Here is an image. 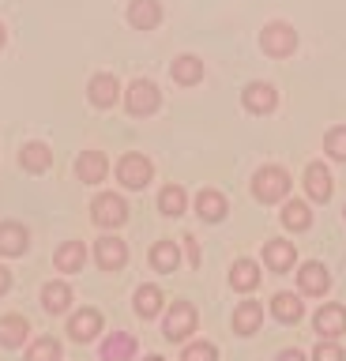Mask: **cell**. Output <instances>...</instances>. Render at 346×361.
Returning <instances> with one entry per match:
<instances>
[{"mask_svg": "<svg viewBox=\"0 0 346 361\" xmlns=\"http://www.w3.org/2000/svg\"><path fill=\"white\" fill-rule=\"evenodd\" d=\"M286 192H290V177H286V169H278V166H264L260 173L252 177V196L260 203H278Z\"/></svg>", "mask_w": 346, "mask_h": 361, "instance_id": "cell-1", "label": "cell"}, {"mask_svg": "<svg viewBox=\"0 0 346 361\" xmlns=\"http://www.w3.org/2000/svg\"><path fill=\"white\" fill-rule=\"evenodd\" d=\"M260 45L267 56H290L297 49V34L290 23H267L264 34H260Z\"/></svg>", "mask_w": 346, "mask_h": 361, "instance_id": "cell-2", "label": "cell"}, {"mask_svg": "<svg viewBox=\"0 0 346 361\" xmlns=\"http://www.w3.org/2000/svg\"><path fill=\"white\" fill-rule=\"evenodd\" d=\"M159 102H162V94H159V87H154L151 79H136V83L128 87V94H125V106H128L132 117H147V113L159 109Z\"/></svg>", "mask_w": 346, "mask_h": 361, "instance_id": "cell-3", "label": "cell"}, {"mask_svg": "<svg viewBox=\"0 0 346 361\" xmlns=\"http://www.w3.org/2000/svg\"><path fill=\"white\" fill-rule=\"evenodd\" d=\"M196 331V309L188 301H173L170 316H166V338H173V343H181Z\"/></svg>", "mask_w": 346, "mask_h": 361, "instance_id": "cell-4", "label": "cell"}, {"mask_svg": "<svg viewBox=\"0 0 346 361\" xmlns=\"http://www.w3.org/2000/svg\"><path fill=\"white\" fill-rule=\"evenodd\" d=\"M117 180L125 188H143L151 180V162L143 154H125L117 162Z\"/></svg>", "mask_w": 346, "mask_h": 361, "instance_id": "cell-5", "label": "cell"}, {"mask_svg": "<svg viewBox=\"0 0 346 361\" xmlns=\"http://www.w3.org/2000/svg\"><path fill=\"white\" fill-rule=\"evenodd\" d=\"M91 214H94L98 226H121L128 219V207H125L121 196H113V192H102V196L91 203Z\"/></svg>", "mask_w": 346, "mask_h": 361, "instance_id": "cell-6", "label": "cell"}, {"mask_svg": "<svg viewBox=\"0 0 346 361\" xmlns=\"http://www.w3.org/2000/svg\"><path fill=\"white\" fill-rule=\"evenodd\" d=\"M94 259L102 271H117L128 264V245L121 241V237H102V241L94 245Z\"/></svg>", "mask_w": 346, "mask_h": 361, "instance_id": "cell-7", "label": "cell"}, {"mask_svg": "<svg viewBox=\"0 0 346 361\" xmlns=\"http://www.w3.org/2000/svg\"><path fill=\"white\" fill-rule=\"evenodd\" d=\"M241 102H245V109H249V113H271L278 106V94H275L271 83H249V87H245V94H241Z\"/></svg>", "mask_w": 346, "mask_h": 361, "instance_id": "cell-8", "label": "cell"}, {"mask_svg": "<svg viewBox=\"0 0 346 361\" xmlns=\"http://www.w3.org/2000/svg\"><path fill=\"white\" fill-rule=\"evenodd\" d=\"M68 331H72L75 343H91V338L102 331V312H98V309H80L68 320Z\"/></svg>", "mask_w": 346, "mask_h": 361, "instance_id": "cell-9", "label": "cell"}, {"mask_svg": "<svg viewBox=\"0 0 346 361\" xmlns=\"http://www.w3.org/2000/svg\"><path fill=\"white\" fill-rule=\"evenodd\" d=\"M128 23H132L136 30H154V27L162 23V4H159V0H132Z\"/></svg>", "mask_w": 346, "mask_h": 361, "instance_id": "cell-10", "label": "cell"}, {"mask_svg": "<svg viewBox=\"0 0 346 361\" xmlns=\"http://www.w3.org/2000/svg\"><path fill=\"white\" fill-rule=\"evenodd\" d=\"M297 282H301V293H312V298L328 293V286H331L328 267H323V264H301V271H297Z\"/></svg>", "mask_w": 346, "mask_h": 361, "instance_id": "cell-11", "label": "cell"}, {"mask_svg": "<svg viewBox=\"0 0 346 361\" xmlns=\"http://www.w3.org/2000/svg\"><path fill=\"white\" fill-rule=\"evenodd\" d=\"M106 154L102 151H83L80 162H75V173H80L83 185H98V180H106Z\"/></svg>", "mask_w": 346, "mask_h": 361, "instance_id": "cell-12", "label": "cell"}, {"mask_svg": "<svg viewBox=\"0 0 346 361\" xmlns=\"http://www.w3.org/2000/svg\"><path fill=\"white\" fill-rule=\"evenodd\" d=\"M316 331L323 338H339L346 331V309L342 305H323V309L316 312Z\"/></svg>", "mask_w": 346, "mask_h": 361, "instance_id": "cell-13", "label": "cell"}, {"mask_svg": "<svg viewBox=\"0 0 346 361\" xmlns=\"http://www.w3.org/2000/svg\"><path fill=\"white\" fill-rule=\"evenodd\" d=\"M305 192H309L316 203L331 200V173H328V166H323V162H312V166L305 169Z\"/></svg>", "mask_w": 346, "mask_h": 361, "instance_id": "cell-14", "label": "cell"}, {"mask_svg": "<svg viewBox=\"0 0 346 361\" xmlns=\"http://www.w3.org/2000/svg\"><path fill=\"white\" fill-rule=\"evenodd\" d=\"M27 241L30 237L19 222H0V256H23Z\"/></svg>", "mask_w": 346, "mask_h": 361, "instance_id": "cell-15", "label": "cell"}, {"mask_svg": "<svg viewBox=\"0 0 346 361\" xmlns=\"http://www.w3.org/2000/svg\"><path fill=\"white\" fill-rule=\"evenodd\" d=\"M196 211H199V219H204V222H222V219H226V196L215 192V188H204L196 196Z\"/></svg>", "mask_w": 346, "mask_h": 361, "instance_id": "cell-16", "label": "cell"}, {"mask_svg": "<svg viewBox=\"0 0 346 361\" xmlns=\"http://www.w3.org/2000/svg\"><path fill=\"white\" fill-rule=\"evenodd\" d=\"M87 94H91V102H94L98 109H109L121 98V87H117L113 75H94L91 87H87Z\"/></svg>", "mask_w": 346, "mask_h": 361, "instance_id": "cell-17", "label": "cell"}, {"mask_svg": "<svg viewBox=\"0 0 346 361\" xmlns=\"http://www.w3.org/2000/svg\"><path fill=\"white\" fill-rule=\"evenodd\" d=\"M294 259H297V252H294V245H290V241H267L264 245V264L271 271H290V267H294Z\"/></svg>", "mask_w": 346, "mask_h": 361, "instance_id": "cell-18", "label": "cell"}, {"mask_svg": "<svg viewBox=\"0 0 346 361\" xmlns=\"http://www.w3.org/2000/svg\"><path fill=\"white\" fill-rule=\"evenodd\" d=\"M132 354H136V338L125 331L109 335L102 343V361H132Z\"/></svg>", "mask_w": 346, "mask_h": 361, "instance_id": "cell-19", "label": "cell"}, {"mask_svg": "<svg viewBox=\"0 0 346 361\" xmlns=\"http://www.w3.org/2000/svg\"><path fill=\"white\" fill-rule=\"evenodd\" d=\"M260 320H264V309L256 301H241L237 312H233V327H237V335H256V331H260Z\"/></svg>", "mask_w": 346, "mask_h": 361, "instance_id": "cell-20", "label": "cell"}, {"mask_svg": "<svg viewBox=\"0 0 346 361\" xmlns=\"http://www.w3.org/2000/svg\"><path fill=\"white\" fill-rule=\"evenodd\" d=\"M230 286L241 290V293L256 290V286H260V267H256L252 259H237V264H233V271H230Z\"/></svg>", "mask_w": 346, "mask_h": 361, "instance_id": "cell-21", "label": "cell"}, {"mask_svg": "<svg viewBox=\"0 0 346 361\" xmlns=\"http://www.w3.org/2000/svg\"><path fill=\"white\" fill-rule=\"evenodd\" d=\"M27 331H30V327H27L23 316H4V320H0V346H8V350L23 346Z\"/></svg>", "mask_w": 346, "mask_h": 361, "instance_id": "cell-22", "label": "cell"}, {"mask_svg": "<svg viewBox=\"0 0 346 361\" xmlns=\"http://www.w3.org/2000/svg\"><path fill=\"white\" fill-rule=\"evenodd\" d=\"M301 312H305V305H301L294 293H275V298H271V316H275V320L297 324V320H301Z\"/></svg>", "mask_w": 346, "mask_h": 361, "instance_id": "cell-23", "label": "cell"}, {"mask_svg": "<svg viewBox=\"0 0 346 361\" xmlns=\"http://www.w3.org/2000/svg\"><path fill=\"white\" fill-rule=\"evenodd\" d=\"M19 162H23V169H30V173H46L53 154H49L46 143H27L23 151H19Z\"/></svg>", "mask_w": 346, "mask_h": 361, "instance_id": "cell-24", "label": "cell"}, {"mask_svg": "<svg viewBox=\"0 0 346 361\" xmlns=\"http://www.w3.org/2000/svg\"><path fill=\"white\" fill-rule=\"evenodd\" d=\"M173 79L181 87H192L204 79V64H199V56H177L173 61Z\"/></svg>", "mask_w": 346, "mask_h": 361, "instance_id": "cell-25", "label": "cell"}, {"mask_svg": "<svg viewBox=\"0 0 346 361\" xmlns=\"http://www.w3.org/2000/svg\"><path fill=\"white\" fill-rule=\"evenodd\" d=\"M53 259H57V271H80L83 259H87V248H83L80 241H64Z\"/></svg>", "mask_w": 346, "mask_h": 361, "instance_id": "cell-26", "label": "cell"}, {"mask_svg": "<svg viewBox=\"0 0 346 361\" xmlns=\"http://www.w3.org/2000/svg\"><path fill=\"white\" fill-rule=\"evenodd\" d=\"M177 264H181V252H177L173 241H159L151 248V267L154 271H177Z\"/></svg>", "mask_w": 346, "mask_h": 361, "instance_id": "cell-27", "label": "cell"}, {"mask_svg": "<svg viewBox=\"0 0 346 361\" xmlns=\"http://www.w3.org/2000/svg\"><path fill=\"white\" fill-rule=\"evenodd\" d=\"M136 312L143 320H151V316L162 312V290L159 286H140L136 290Z\"/></svg>", "mask_w": 346, "mask_h": 361, "instance_id": "cell-28", "label": "cell"}, {"mask_svg": "<svg viewBox=\"0 0 346 361\" xmlns=\"http://www.w3.org/2000/svg\"><path fill=\"white\" fill-rule=\"evenodd\" d=\"M42 305H46L49 312H64L72 305V290L64 286V282H49V286L42 290Z\"/></svg>", "mask_w": 346, "mask_h": 361, "instance_id": "cell-29", "label": "cell"}, {"mask_svg": "<svg viewBox=\"0 0 346 361\" xmlns=\"http://www.w3.org/2000/svg\"><path fill=\"white\" fill-rule=\"evenodd\" d=\"M309 222H312L309 203L294 200V203H286V207H283V226H286V230H309Z\"/></svg>", "mask_w": 346, "mask_h": 361, "instance_id": "cell-30", "label": "cell"}, {"mask_svg": "<svg viewBox=\"0 0 346 361\" xmlns=\"http://www.w3.org/2000/svg\"><path fill=\"white\" fill-rule=\"evenodd\" d=\"M185 203H188V196H185L181 185H166L162 196H159V207H162V214H170V219H177V214L185 211Z\"/></svg>", "mask_w": 346, "mask_h": 361, "instance_id": "cell-31", "label": "cell"}, {"mask_svg": "<svg viewBox=\"0 0 346 361\" xmlns=\"http://www.w3.org/2000/svg\"><path fill=\"white\" fill-rule=\"evenodd\" d=\"M27 361H61V346H57V338H38V343H30Z\"/></svg>", "mask_w": 346, "mask_h": 361, "instance_id": "cell-32", "label": "cell"}, {"mask_svg": "<svg viewBox=\"0 0 346 361\" xmlns=\"http://www.w3.org/2000/svg\"><path fill=\"white\" fill-rule=\"evenodd\" d=\"M323 147H328V154H331V158L346 162V128H331L328 135H323Z\"/></svg>", "mask_w": 346, "mask_h": 361, "instance_id": "cell-33", "label": "cell"}, {"mask_svg": "<svg viewBox=\"0 0 346 361\" xmlns=\"http://www.w3.org/2000/svg\"><path fill=\"white\" fill-rule=\"evenodd\" d=\"M181 361H218V354H215V346H211V343H192L185 350Z\"/></svg>", "mask_w": 346, "mask_h": 361, "instance_id": "cell-34", "label": "cell"}, {"mask_svg": "<svg viewBox=\"0 0 346 361\" xmlns=\"http://www.w3.org/2000/svg\"><path fill=\"white\" fill-rule=\"evenodd\" d=\"M312 361H346V354H342V346H335V343H320L312 350Z\"/></svg>", "mask_w": 346, "mask_h": 361, "instance_id": "cell-35", "label": "cell"}, {"mask_svg": "<svg viewBox=\"0 0 346 361\" xmlns=\"http://www.w3.org/2000/svg\"><path fill=\"white\" fill-rule=\"evenodd\" d=\"M278 361H305V354H301V350H283Z\"/></svg>", "mask_w": 346, "mask_h": 361, "instance_id": "cell-36", "label": "cell"}, {"mask_svg": "<svg viewBox=\"0 0 346 361\" xmlns=\"http://www.w3.org/2000/svg\"><path fill=\"white\" fill-rule=\"evenodd\" d=\"M8 286H12V271H4V267H0V293H4Z\"/></svg>", "mask_w": 346, "mask_h": 361, "instance_id": "cell-37", "label": "cell"}, {"mask_svg": "<svg viewBox=\"0 0 346 361\" xmlns=\"http://www.w3.org/2000/svg\"><path fill=\"white\" fill-rule=\"evenodd\" d=\"M0 45H4V27H0Z\"/></svg>", "mask_w": 346, "mask_h": 361, "instance_id": "cell-38", "label": "cell"}, {"mask_svg": "<svg viewBox=\"0 0 346 361\" xmlns=\"http://www.w3.org/2000/svg\"><path fill=\"white\" fill-rule=\"evenodd\" d=\"M143 361H162V357H143Z\"/></svg>", "mask_w": 346, "mask_h": 361, "instance_id": "cell-39", "label": "cell"}]
</instances>
